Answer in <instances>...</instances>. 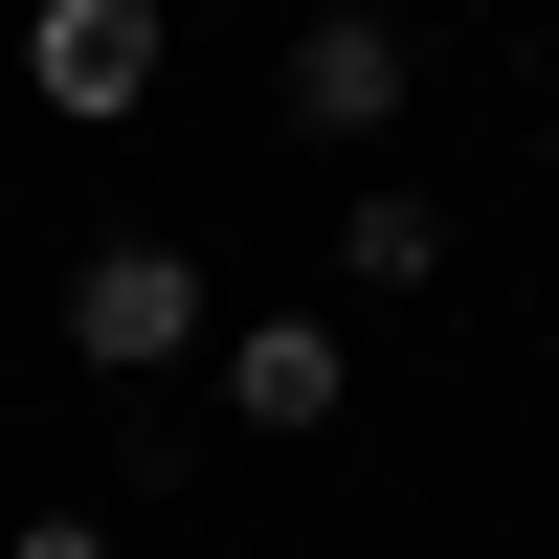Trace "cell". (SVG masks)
Instances as JSON below:
<instances>
[{
	"label": "cell",
	"mask_w": 559,
	"mask_h": 559,
	"mask_svg": "<svg viewBox=\"0 0 559 559\" xmlns=\"http://www.w3.org/2000/svg\"><path fill=\"white\" fill-rule=\"evenodd\" d=\"M336 292H448V202L426 179H358L336 202Z\"/></svg>",
	"instance_id": "5b68a950"
},
{
	"label": "cell",
	"mask_w": 559,
	"mask_h": 559,
	"mask_svg": "<svg viewBox=\"0 0 559 559\" xmlns=\"http://www.w3.org/2000/svg\"><path fill=\"white\" fill-rule=\"evenodd\" d=\"M403 112H426V23H403V0H313V23L269 45V134H336V157H381Z\"/></svg>",
	"instance_id": "6da1fadb"
},
{
	"label": "cell",
	"mask_w": 559,
	"mask_h": 559,
	"mask_svg": "<svg viewBox=\"0 0 559 559\" xmlns=\"http://www.w3.org/2000/svg\"><path fill=\"white\" fill-rule=\"evenodd\" d=\"M0 559H134L112 515H0Z\"/></svg>",
	"instance_id": "8992f818"
},
{
	"label": "cell",
	"mask_w": 559,
	"mask_h": 559,
	"mask_svg": "<svg viewBox=\"0 0 559 559\" xmlns=\"http://www.w3.org/2000/svg\"><path fill=\"white\" fill-rule=\"evenodd\" d=\"M68 358H90V381H179V358H224L202 247H179V224H112V247L68 269Z\"/></svg>",
	"instance_id": "7a4b0ae2"
},
{
	"label": "cell",
	"mask_w": 559,
	"mask_h": 559,
	"mask_svg": "<svg viewBox=\"0 0 559 559\" xmlns=\"http://www.w3.org/2000/svg\"><path fill=\"white\" fill-rule=\"evenodd\" d=\"M202 381H224L247 448H336V426H358V336H336V313H224Z\"/></svg>",
	"instance_id": "277c9868"
},
{
	"label": "cell",
	"mask_w": 559,
	"mask_h": 559,
	"mask_svg": "<svg viewBox=\"0 0 559 559\" xmlns=\"http://www.w3.org/2000/svg\"><path fill=\"white\" fill-rule=\"evenodd\" d=\"M157 68H179L157 0H23V90H45V134H134V112H157Z\"/></svg>",
	"instance_id": "3957f363"
}]
</instances>
